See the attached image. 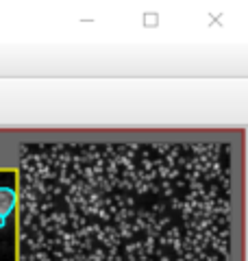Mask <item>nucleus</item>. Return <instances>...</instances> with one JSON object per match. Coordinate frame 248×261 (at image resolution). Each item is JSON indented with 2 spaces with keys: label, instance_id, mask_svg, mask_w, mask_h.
I'll list each match as a JSON object with an SVG mask.
<instances>
[{
  "label": "nucleus",
  "instance_id": "1",
  "mask_svg": "<svg viewBox=\"0 0 248 261\" xmlns=\"http://www.w3.org/2000/svg\"><path fill=\"white\" fill-rule=\"evenodd\" d=\"M18 181V261H231V144H24Z\"/></svg>",
  "mask_w": 248,
  "mask_h": 261
},
{
  "label": "nucleus",
  "instance_id": "2",
  "mask_svg": "<svg viewBox=\"0 0 248 261\" xmlns=\"http://www.w3.org/2000/svg\"><path fill=\"white\" fill-rule=\"evenodd\" d=\"M18 205V194L13 187H0V216L7 220V216L11 214Z\"/></svg>",
  "mask_w": 248,
  "mask_h": 261
},
{
  "label": "nucleus",
  "instance_id": "3",
  "mask_svg": "<svg viewBox=\"0 0 248 261\" xmlns=\"http://www.w3.org/2000/svg\"><path fill=\"white\" fill-rule=\"evenodd\" d=\"M5 222H7V220H5L3 216H0V228H3V226H5Z\"/></svg>",
  "mask_w": 248,
  "mask_h": 261
}]
</instances>
